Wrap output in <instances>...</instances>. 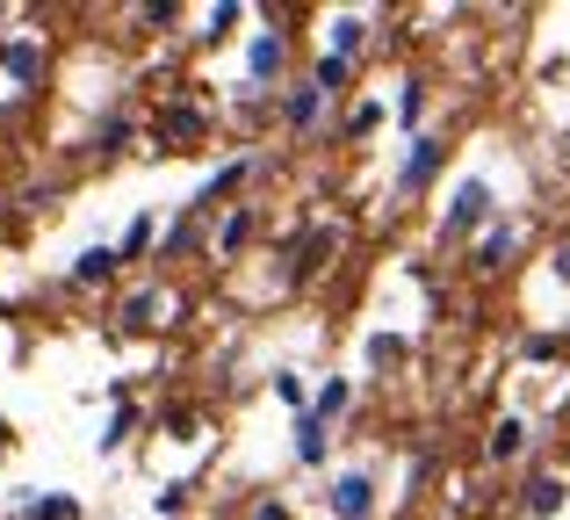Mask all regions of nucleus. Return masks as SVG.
<instances>
[{
  "label": "nucleus",
  "mask_w": 570,
  "mask_h": 520,
  "mask_svg": "<svg viewBox=\"0 0 570 520\" xmlns=\"http://www.w3.org/2000/svg\"><path fill=\"white\" fill-rule=\"evenodd\" d=\"M491 203H499V196H491V181H484V174H470V181H462L455 196H448L441 232H448V239H462V232H491V217H499Z\"/></svg>",
  "instance_id": "1"
},
{
  "label": "nucleus",
  "mask_w": 570,
  "mask_h": 520,
  "mask_svg": "<svg viewBox=\"0 0 570 520\" xmlns=\"http://www.w3.org/2000/svg\"><path fill=\"white\" fill-rule=\"evenodd\" d=\"M563 499H570V484L557 478V470H534V478L520 484V513H528V520H557Z\"/></svg>",
  "instance_id": "2"
},
{
  "label": "nucleus",
  "mask_w": 570,
  "mask_h": 520,
  "mask_svg": "<svg viewBox=\"0 0 570 520\" xmlns=\"http://www.w3.org/2000/svg\"><path fill=\"white\" fill-rule=\"evenodd\" d=\"M441 138H412V153H404V167H397V196H412V188H426L433 174H441Z\"/></svg>",
  "instance_id": "3"
},
{
  "label": "nucleus",
  "mask_w": 570,
  "mask_h": 520,
  "mask_svg": "<svg viewBox=\"0 0 570 520\" xmlns=\"http://www.w3.org/2000/svg\"><path fill=\"white\" fill-rule=\"evenodd\" d=\"M333 513H340V520H368V513H376V478H368V470L340 478V484H333Z\"/></svg>",
  "instance_id": "4"
},
{
  "label": "nucleus",
  "mask_w": 570,
  "mask_h": 520,
  "mask_svg": "<svg viewBox=\"0 0 570 520\" xmlns=\"http://www.w3.org/2000/svg\"><path fill=\"white\" fill-rule=\"evenodd\" d=\"M513 254H520V225H505V217H499V225L476 239V267H484V275H499V267L513 261Z\"/></svg>",
  "instance_id": "5"
},
{
  "label": "nucleus",
  "mask_w": 570,
  "mask_h": 520,
  "mask_svg": "<svg viewBox=\"0 0 570 520\" xmlns=\"http://www.w3.org/2000/svg\"><path fill=\"white\" fill-rule=\"evenodd\" d=\"M528 434H534V426H528V420L513 412V420H499V426H491L484 455H491V463H520V455H528Z\"/></svg>",
  "instance_id": "6"
},
{
  "label": "nucleus",
  "mask_w": 570,
  "mask_h": 520,
  "mask_svg": "<svg viewBox=\"0 0 570 520\" xmlns=\"http://www.w3.org/2000/svg\"><path fill=\"white\" fill-rule=\"evenodd\" d=\"M296 463H325V420H318V412L296 426Z\"/></svg>",
  "instance_id": "7"
},
{
  "label": "nucleus",
  "mask_w": 570,
  "mask_h": 520,
  "mask_svg": "<svg viewBox=\"0 0 570 520\" xmlns=\"http://www.w3.org/2000/svg\"><path fill=\"white\" fill-rule=\"evenodd\" d=\"M318 95H325V87H296V95H289V124H296V130L318 124Z\"/></svg>",
  "instance_id": "8"
},
{
  "label": "nucleus",
  "mask_w": 570,
  "mask_h": 520,
  "mask_svg": "<svg viewBox=\"0 0 570 520\" xmlns=\"http://www.w3.org/2000/svg\"><path fill=\"white\" fill-rule=\"evenodd\" d=\"M109 267H116V254H109V246H87V254L72 261V275H80V282H101Z\"/></svg>",
  "instance_id": "9"
},
{
  "label": "nucleus",
  "mask_w": 570,
  "mask_h": 520,
  "mask_svg": "<svg viewBox=\"0 0 570 520\" xmlns=\"http://www.w3.org/2000/svg\"><path fill=\"white\" fill-rule=\"evenodd\" d=\"M153 311H159V296H153V290H138V296H130V304H124V325H130V333H138V325L153 318Z\"/></svg>",
  "instance_id": "10"
},
{
  "label": "nucleus",
  "mask_w": 570,
  "mask_h": 520,
  "mask_svg": "<svg viewBox=\"0 0 570 520\" xmlns=\"http://www.w3.org/2000/svg\"><path fill=\"white\" fill-rule=\"evenodd\" d=\"M520 354H528V362H557V333H528Z\"/></svg>",
  "instance_id": "11"
},
{
  "label": "nucleus",
  "mask_w": 570,
  "mask_h": 520,
  "mask_svg": "<svg viewBox=\"0 0 570 520\" xmlns=\"http://www.w3.org/2000/svg\"><path fill=\"white\" fill-rule=\"evenodd\" d=\"M397 116H404V124H419V116H426V87H404V101H397Z\"/></svg>",
  "instance_id": "12"
},
{
  "label": "nucleus",
  "mask_w": 570,
  "mask_h": 520,
  "mask_svg": "<svg viewBox=\"0 0 570 520\" xmlns=\"http://www.w3.org/2000/svg\"><path fill=\"white\" fill-rule=\"evenodd\" d=\"M333 412H347V383H325L318 391V420H333Z\"/></svg>",
  "instance_id": "13"
},
{
  "label": "nucleus",
  "mask_w": 570,
  "mask_h": 520,
  "mask_svg": "<svg viewBox=\"0 0 570 520\" xmlns=\"http://www.w3.org/2000/svg\"><path fill=\"white\" fill-rule=\"evenodd\" d=\"M275 66H282V43L261 37V43H253V72H275Z\"/></svg>",
  "instance_id": "14"
},
{
  "label": "nucleus",
  "mask_w": 570,
  "mask_h": 520,
  "mask_svg": "<svg viewBox=\"0 0 570 520\" xmlns=\"http://www.w3.org/2000/svg\"><path fill=\"white\" fill-rule=\"evenodd\" d=\"M318 87H347V58H318Z\"/></svg>",
  "instance_id": "15"
},
{
  "label": "nucleus",
  "mask_w": 570,
  "mask_h": 520,
  "mask_svg": "<svg viewBox=\"0 0 570 520\" xmlns=\"http://www.w3.org/2000/svg\"><path fill=\"white\" fill-rule=\"evenodd\" d=\"M397 354H404V347H397L390 333H376V340H368V362H397Z\"/></svg>",
  "instance_id": "16"
},
{
  "label": "nucleus",
  "mask_w": 570,
  "mask_h": 520,
  "mask_svg": "<svg viewBox=\"0 0 570 520\" xmlns=\"http://www.w3.org/2000/svg\"><path fill=\"white\" fill-rule=\"evenodd\" d=\"M549 267H557V282H570V239L557 246V261H549Z\"/></svg>",
  "instance_id": "17"
},
{
  "label": "nucleus",
  "mask_w": 570,
  "mask_h": 520,
  "mask_svg": "<svg viewBox=\"0 0 570 520\" xmlns=\"http://www.w3.org/2000/svg\"><path fill=\"white\" fill-rule=\"evenodd\" d=\"M253 520H289V513H282V507H261V513H253Z\"/></svg>",
  "instance_id": "18"
}]
</instances>
